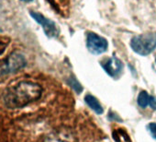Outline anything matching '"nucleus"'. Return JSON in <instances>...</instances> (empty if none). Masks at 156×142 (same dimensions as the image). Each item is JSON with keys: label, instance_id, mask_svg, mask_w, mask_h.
Wrapping results in <instances>:
<instances>
[{"label": "nucleus", "instance_id": "obj_1", "mask_svg": "<svg viewBox=\"0 0 156 142\" xmlns=\"http://www.w3.org/2000/svg\"><path fill=\"white\" fill-rule=\"evenodd\" d=\"M42 88L31 81H21L10 88L4 96V103L9 109L22 108L30 103L39 100Z\"/></svg>", "mask_w": 156, "mask_h": 142}, {"label": "nucleus", "instance_id": "obj_2", "mask_svg": "<svg viewBox=\"0 0 156 142\" xmlns=\"http://www.w3.org/2000/svg\"><path fill=\"white\" fill-rule=\"evenodd\" d=\"M132 50L140 55H148L156 48V33L149 32L137 35L131 39Z\"/></svg>", "mask_w": 156, "mask_h": 142}, {"label": "nucleus", "instance_id": "obj_3", "mask_svg": "<svg viewBox=\"0 0 156 142\" xmlns=\"http://www.w3.org/2000/svg\"><path fill=\"white\" fill-rule=\"evenodd\" d=\"M43 142H78V138L73 129L64 127L52 131L44 138Z\"/></svg>", "mask_w": 156, "mask_h": 142}, {"label": "nucleus", "instance_id": "obj_4", "mask_svg": "<svg viewBox=\"0 0 156 142\" xmlns=\"http://www.w3.org/2000/svg\"><path fill=\"white\" fill-rule=\"evenodd\" d=\"M30 14L37 23L42 26L43 32L46 34V36H48L49 38H56L59 35V29L52 21L45 18L42 14L36 11H30Z\"/></svg>", "mask_w": 156, "mask_h": 142}, {"label": "nucleus", "instance_id": "obj_5", "mask_svg": "<svg viewBox=\"0 0 156 142\" xmlns=\"http://www.w3.org/2000/svg\"><path fill=\"white\" fill-rule=\"evenodd\" d=\"M27 65V61L23 54L14 52L9 54V56L7 58L6 62L4 63L3 67V73H15L17 71L24 68Z\"/></svg>", "mask_w": 156, "mask_h": 142}, {"label": "nucleus", "instance_id": "obj_6", "mask_svg": "<svg viewBox=\"0 0 156 142\" xmlns=\"http://www.w3.org/2000/svg\"><path fill=\"white\" fill-rule=\"evenodd\" d=\"M87 46L93 54H100L108 50V43L104 37L94 32H89L87 34Z\"/></svg>", "mask_w": 156, "mask_h": 142}, {"label": "nucleus", "instance_id": "obj_7", "mask_svg": "<svg viewBox=\"0 0 156 142\" xmlns=\"http://www.w3.org/2000/svg\"><path fill=\"white\" fill-rule=\"evenodd\" d=\"M102 67L110 77L117 78L122 72L123 64H122L121 60L113 56V57L107 59L105 62H103Z\"/></svg>", "mask_w": 156, "mask_h": 142}, {"label": "nucleus", "instance_id": "obj_8", "mask_svg": "<svg viewBox=\"0 0 156 142\" xmlns=\"http://www.w3.org/2000/svg\"><path fill=\"white\" fill-rule=\"evenodd\" d=\"M85 101L87 103V104L93 110L95 111L97 114H101L103 113V108L101 106V104L99 103V102L98 101V99L96 97H94L91 94H87L85 97Z\"/></svg>", "mask_w": 156, "mask_h": 142}, {"label": "nucleus", "instance_id": "obj_9", "mask_svg": "<svg viewBox=\"0 0 156 142\" xmlns=\"http://www.w3.org/2000/svg\"><path fill=\"white\" fill-rule=\"evenodd\" d=\"M113 137L116 142H131L129 135L123 129H116L113 131Z\"/></svg>", "mask_w": 156, "mask_h": 142}, {"label": "nucleus", "instance_id": "obj_10", "mask_svg": "<svg viewBox=\"0 0 156 142\" xmlns=\"http://www.w3.org/2000/svg\"><path fill=\"white\" fill-rule=\"evenodd\" d=\"M150 100H151V95H149L148 92H146L145 91L140 92L138 95V104L141 108H146L150 103Z\"/></svg>", "mask_w": 156, "mask_h": 142}, {"label": "nucleus", "instance_id": "obj_11", "mask_svg": "<svg viewBox=\"0 0 156 142\" xmlns=\"http://www.w3.org/2000/svg\"><path fill=\"white\" fill-rule=\"evenodd\" d=\"M69 83H70V85L72 86V88L79 94L82 91H83V88H82V86L80 85V83L78 82L74 78H72L70 80H69Z\"/></svg>", "mask_w": 156, "mask_h": 142}, {"label": "nucleus", "instance_id": "obj_12", "mask_svg": "<svg viewBox=\"0 0 156 142\" xmlns=\"http://www.w3.org/2000/svg\"><path fill=\"white\" fill-rule=\"evenodd\" d=\"M148 129L154 139H156V123H151L148 125Z\"/></svg>", "mask_w": 156, "mask_h": 142}, {"label": "nucleus", "instance_id": "obj_13", "mask_svg": "<svg viewBox=\"0 0 156 142\" xmlns=\"http://www.w3.org/2000/svg\"><path fill=\"white\" fill-rule=\"evenodd\" d=\"M149 105H150L153 110H156V99H155L153 96H151V100H150Z\"/></svg>", "mask_w": 156, "mask_h": 142}, {"label": "nucleus", "instance_id": "obj_14", "mask_svg": "<svg viewBox=\"0 0 156 142\" xmlns=\"http://www.w3.org/2000/svg\"><path fill=\"white\" fill-rule=\"evenodd\" d=\"M7 46H8L7 43H5L3 42H0V55L5 53V51L7 49Z\"/></svg>", "mask_w": 156, "mask_h": 142}, {"label": "nucleus", "instance_id": "obj_15", "mask_svg": "<svg viewBox=\"0 0 156 142\" xmlns=\"http://www.w3.org/2000/svg\"><path fill=\"white\" fill-rule=\"evenodd\" d=\"M20 1H22V2H31V1H33V0H20Z\"/></svg>", "mask_w": 156, "mask_h": 142}]
</instances>
